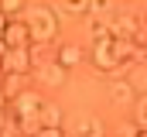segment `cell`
<instances>
[{
    "mask_svg": "<svg viewBox=\"0 0 147 137\" xmlns=\"http://www.w3.org/2000/svg\"><path fill=\"white\" fill-rule=\"evenodd\" d=\"M0 41H3V48H31L34 45V31H31V24L28 21H3V28H0Z\"/></svg>",
    "mask_w": 147,
    "mask_h": 137,
    "instance_id": "7a4b0ae2",
    "label": "cell"
},
{
    "mask_svg": "<svg viewBox=\"0 0 147 137\" xmlns=\"http://www.w3.org/2000/svg\"><path fill=\"white\" fill-rule=\"evenodd\" d=\"M41 79H45V82H51V86H58V82L65 79V68L55 62V68H51V72H41Z\"/></svg>",
    "mask_w": 147,
    "mask_h": 137,
    "instance_id": "ba28073f",
    "label": "cell"
},
{
    "mask_svg": "<svg viewBox=\"0 0 147 137\" xmlns=\"http://www.w3.org/2000/svg\"><path fill=\"white\" fill-rule=\"evenodd\" d=\"M134 137H147V127H144V130H137V134H134Z\"/></svg>",
    "mask_w": 147,
    "mask_h": 137,
    "instance_id": "8fae6325",
    "label": "cell"
},
{
    "mask_svg": "<svg viewBox=\"0 0 147 137\" xmlns=\"http://www.w3.org/2000/svg\"><path fill=\"white\" fill-rule=\"evenodd\" d=\"M31 137H65V130L62 127H38Z\"/></svg>",
    "mask_w": 147,
    "mask_h": 137,
    "instance_id": "9c48e42d",
    "label": "cell"
},
{
    "mask_svg": "<svg viewBox=\"0 0 147 137\" xmlns=\"http://www.w3.org/2000/svg\"><path fill=\"white\" fill-rule=\"evenodd\" d=\"M10 110H14V120L21 123V130L28 127L31 134L38 130V120H41V110H45V100L38 96V93H21L17 100L10 103Z\"/></svg>",
    "mask_w": 147,
    "mask_h": 137,
    "instance_id": "6da1fadb",
    "label": "cell"
},
{
    "mask_svg": "<svg viewBox=\"0 0 147 137\" xmlns=\"http://www.w3.org/2000/svg\"><path fill=\"white\" fill-rule=\"evenodd\" d=\"M92 62H96L99 72H123V65L116 62L113 41H96V45H92Z\"/></svg>",
    "mask_w": 147,
    "mask_h": 137,
    "instance_id": "277c9868",
    "label": "cell"
},
{
    "mask_svg": "<svg viewBox=\"0 0 147 137\" xmlns=\"http://www.w3.org/2000/svg\"><path fill=\"white\" fill-rule=\"evenodd\" d=\"M0 10H3V14H7V17H3V21H14V17H10V14H14V10H24V3H21V0H7V3H0Z\"/></svg>",
    "mask_w": 147,
    "mask_h": 137,
    "instance_id": "30bf717a",
    "label": "cell"
},
{
    "mask_svg": "<svg viewBox=\"0 0 147 137\" xmlns=\"http://www.w3.org/2000/svg\"><path fill=\"white\" fill-rule=\"evenodd\" d=\"M31 31H34V45L51 41V38H55V17H51L48 10H38L34 21H31Z\"/></svg>",
    "mask_w": 147,
    "mask_h": 137,
    "instance_id": "5b68a950",
    "label": "cell"
},
{
    "mask_svg": "<svg viewBox=\"0 0 147 137\" xmlns=\"http://www.w3.org/2000/svg\"><path fill=\"white\" fill-rule=\"evenodd\" d=\"M3 75H28L34 68V55L31 48H3V58H0Z\"/></svg>",
    "mask_w": 147,
    "mask_h": 137,
    "instance_id": "3957f363",
    "label": "cell"
},
{
    "mask_svg": "<svg viewBox=\"0 0 147 137\" xmlns=\"http://www.w3.org/2000/svg\"><path fill=\"white\" fill-rule=\"evenodd\" d=\"M38 127H62V110H58L55 103H45V110H41V120H38Z\"/></svg>",
    "mask_w": 147,
    "mask_h": 137,
    "instance_id": "52a82bcc",
    "label": "cell"
},
{
    "mask_svg": "<svg viewBox=\"0 0 147 137\" xmlns=\"http://www.w3.org/2000/svg\"><path fill=\"white\" fill-rule=\"evenodd\" d=\"M82 58H86V52H82L79 45H62V48H58V55H55V62L65 68V72H69V68H75Z\"/></svg>",
    "mask_w": 147,
    "mask_h": 137,
    "instance_id": "8992f818",
    "label": "cell"
}]
</instances>
